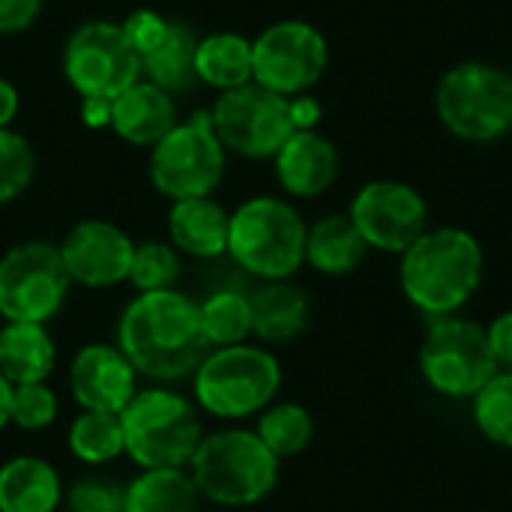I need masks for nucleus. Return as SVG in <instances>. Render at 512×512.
I'll use <instances>...</instances> for the list:
<instances>
[{
    "label": "nucleus",
    "mask_w": 512,
    "mask_h": 512,
    "mask_svg": "<svg viewBox=\"0 0 512 512\" xmlns=\"http://www.w3.org/2000/svg\"><path fill=\"white\" fill-rule=\"evenodd\" d=\"M282 462L264 447L255 429L228 426L201 438L189 477L198 495L219 507H255L279 486Z\"/></svg>",
    "instance_id": "3"
},
{
    "label": "nucleus",
    "mask_w": 512,
    "mask_h": 512,
    "mask_svg": "<svg viewBox=\"0 0 512 512\" xmlns=\"http://www.w3.org/2000/svg\"><path fill=\"white\" fill-rule=\"evenodd\" d=\"M369 255L366 240L348 213H330L309 225L306 234V264L321 276H348Z\"/></svg>",
    "instance_id": "23"
},
{
    "label": "nucleus",
    "mask_w": 512,
    "mask_h": 512,
    "mask_svg": "<svg viewBox=\"0 0 512 512\" xmlns=\"http://www.w3.org/2000/svg\"><path fill=\"white\" fill-rule=\"evenodd\" d=\"M327 63V36L300 18L276 21L252 39V81L288 99L309 93L324 78Z\"/></svg>",
    "instance_id": "12"
},
{
    "label": "nucleus",
    "mask_w": 512,
    "mask_h": 512,
    "mask_svg": "<svg viewBox=\"0 0 512 512\" xmlns=\"http://www.w3.org/2000/svg\"><path fill=\"white\" fill-rule=\"evenodd\" d=\"M114 345L156 384L189 378L210 351L201 339L198 303L177 288L135 294L120 312Z\"/></svg>",
    "instance_id": "1"
},
{
    "label": "nucleus",
    "mask_w": 512,
    "mask_h": 512,
    "mask_svg": "<svg viewBox=\"0 0 512 512\" xmlns=\"http://www.w3.org/2000/svg\"><path fill=\"white\" fill-rule=\"evenodd\" d=\"M291 117H294V129H315L318 117H321V108L309 93H303V96L291 99Z\"/></svg>",
    "instance_id": "38"
},
{
    "label": "nucleus",
    "mask_w": 512,
    "mask_h": 512,
    "mask_svg": "<svg viewBox=\"0 0 512 512\" xmlns=\"http://www.w3.org/2000/svg\"><path fill=\"white\" fill-rule=\"evenodd\" d=\"M228 225L231 213L213 195L171 201L168 243L189 258H222L228 255Z\"/></svg>",
    "instance_id": "19"
},
{
    "label": "nucleus",
    "mask_w": 512,
    "mask_h": 512,
    "mask_svg": "<svg viewBox=\"0 0 512 512\" xmlns=\"http://www.w3.org/2000/svg\"><path fill=\"white\" fill-rule=\"evenodd\" d=\"M69 512H123V486L108 477H81L63 492Z\"/></svg>",
    "instance_id": "34"
},
{
    "label": "nucleus",
    "mask_w": 512,
    "mask_h": 512,
    "mask_svg": "<svg viewBox=\"0 0 512 512\" xmlns=\"http://www.w3.org/2000/svg\"><path fill=\"white\" fill-rule=\"evenodd\" d=\"M57 252L72 285L102 291L129 279L135 243L114 222L84 219L72 225V231L63 237Z\"/></svg>",
    "instance_id": "15"
},
{
    "label": "nucleus",
    "mask_w": 512,
    "mask_h": 512,
    "mask_svg": "<svg viewBox=\"0 0 512 512\" xmlns=\"http://www.w3.org/2000/svg\"><path fill=\"white\" fill-rule=\"evenodd\" d=\"M120 27H123L129 45L135 48V54H138V60H141V57H144L147 51H153V48L159 45V39L165 36L168 18L159 15V12H153V9H135V12H129V15L120 21Z\"/></svg>",
    "instance_id": "35"
},
{
    "label": "nucleus",
    "mask_w": 512,
    "mask_h": 512,
    "mask_svg": "<svg viewBox=\"0 0 512 512\" xmlns=\"http://www.w3.org/2000/svg\"><path fill=\"white\" fill-rule=\"evenodd\" d=\"M177 123H180V117H177L174 96L168 90L150 84L147 78H138L111 102V129L132 147L150 150Z\"/></svg>",
    "instance_id": "18"
},
{
    "label": "nucleus",
    "mask_w": 512,
    "mask_h": 512,
    "mask_svg": "<svg viewBox=\"0 0 512 512\" xmlns=\"http://www.w3.org/2000/svg\"><path fill=\"white\" fill-rule=\"evenodd\" d=\"M345 213L366 246L384 255H402L429 228V204L420 189L405 180L363 183Z\"/></svg>",
    "instance_id": "14"
},
{
    "label": "nucleus",
    "mask_w": 512,
    "mask_h": 512,
    "mask_svg": "<svg viewBox=\"0 0 512 512\" xmlns=\"http://www.w3.org/2000/svg\"><path fill=\"white\" fill-rule=\"evenodd\" d=\"M282 390V363L264 345L210 348L192 372V396L198 411L240 423L258 417Z\"/></svg>",
    "instance_id": "4"
},
{
    "label": "nucleus",
    "mask_w": 512,
    "mask_h": 512,
    "mask_svg": "<svg viewBox=\"0 0 512 512\" xmlns=\"http://www.w3.org/2000/svg\"><path fill=\"white\" fill-rule=\"evenodd\" d=\"M177 279H180V252L168 240H144V243H135L132 267H129V279L126 282L138 294L174 288Z\"/></svg>",
    "instance_id": "31"
},
{
    "label": "nucleus",
    "mask_w": 512,
    "mask_h": 512,
    "mask_svg": "<svg viewBox=\"0 0 512 512\" xmlns=\"http://www.w3.org/2000/svg\"><path fill=\"white\" fill-rule=\"evenodd\" d=\"M255 435L279 459L300 456L315 438V420L300 402H273L255 417Z\"/></svg>",
    "instance_id": "28"
},
{
    "label": "nucleus",
    "mask_w": 512,
    "mask_h": 512,
    "mask_svg": "<svg viewBox=\"0 0 512 512\" xmlns=\"http://www.w3.org/2000/svg\"><path fill=\"white\" fill-rule=\"evenodd\" d=\"M198 327L207 348L243 345L252 336V300L243 291L222 288L198 303Z\"/></svg>",
    "instance_id": "27"
},
{
    "label": "nucleus",
    "mask_w": 512,
    "mask_h": 512,
    "mask_svg": "<svg viewBox=\"0 0 512 512\" xmlns=\"http://www.w3.org/2000/svg\"><path fill=\"white\" fill-rule=\"evenodd\" d=\"M198 504L186 468H147L123 486V512H198Z\"/></svg>",
    "instance_id": "26"
},
{
    "label": "nucleus",
    "mask_w": 512,
    "mask_h": 512,
    "mask_svg": "<svg viewBox=\"0 0 512 512\" xmlns=\"http://www.w3.org/2000/svg\"><path fill=\"white\" fill-rule=\"evenodd\" d=\"M486 327V339H489V348H492V357L498 363V369L512 372V309L495 315Z\"/></svg>",
    "instance_id": "37"
},
{
    "label": "nucleus",
    "mask_w": 512,
    "mask_h": 512,
    "mask_svg": "<svg viewBox=\"0 0 512 512\" xmlns=\"http://www.w3.org/2000/svg\"><path fill=\"white\" fill-rule=\"evenodd\" d=\"M111 102L114 99H81V117H84V126L90 129H102V126H111Z\"/></svg>",
    "instance_id": "39"
},
{
    "label": "nucleus",
    "mask_w": 512,
    "mask_h": 512,
    "mask_svg": "<svg viewBox=\"0 0 512 512\" xmlns=\"http://www.w3.org/2000/svg\"><path fill=\"white\" fill-rule=\"evenodd\" d=\"M435 114L462 141H498L512 132V72L465 60L447 69L435 90Z\"/></svg>",
    "instance_id": "7"
},
{
    "label": "nucleus",
    "mask_w": 512,
    "mask_h": 512,
    "mask_svg": "<svg viewBox=\"0 0 512 512\" xmlns=\"http://www.w3.org/2000/svg\"><path fill=\"white\" fill-rule=\"evenodd\" d=\"M69 390L81 411L120 414L138 393V372L117 345L90 342L69 363Z\"/></svg>",
    "instance_id": "16"
},
{
    "label": "nucleus",
    "mask_w": 512,
    "mask_h": 512,
    "mask_svg": "<svg viewBox=\"0 0 512 512\" xmlns=\"http://www.w3.org/2000/svg\"><path fill=\"white\" fill-rule=\"evenodd\" d=\"M309 225L300 210L276 195L246 198L228 225V255L261 282H288L306 264Z\"/></svg>",
    "instance_id": "5"
},
{
    "label": "nucleus",
    "mask_w": 512,
    "mask_h": 512,
    "mask_svg": "<svg viewBox=\"0 0 512 512\" xmlns=\"http://www.w3.org/2000/svg\"><path fill=\"white\" fill-rule=\"evenodd\" d=\"M483 270L486 252L471 231L459 225H429L399 255V288L429 321L462 315L483 285Z\"/></svg>",
    "instance_id": "2"
},
{
    "label": "nucleus",
    "mask_w": 512,
    "mask_h": 512,
    "mask_svg": "<svg viewBox=\"0 0 512 512\" xmlns=\"http://www.w3.org/2000/svg\"><path fill=\"white\" fill-rule=\"evenodd\" d=\"M339 150L318 129H294L273 156V171L285 195L318 198L339 177Z\"/></svg>",
    "instance_id": "17"
},
{
    "label": "nucleus",
    "mask_w": 512,
    "mask_h": 512,
    "mask_svg": "<svg viewBox=\"0 0 512 512\" xmlns=\"http://www.w3.org/2000/svg\"><path fill=\"white\" fill-rule=\"evenodd\" d=\"M42 3H45V0H42Z\"/></svg>",
    "instance_id": "42"
},
{
    "label": "nucleus",
    "mask_w": 512,
    "mask_h": 512,
    "mask_svg": "<svg viewBox=\"0 0 512 512\" xmlns=\"http://www.w3.org/2000/svg\"><path fill=\"white\" fill-rule=\"evenodd\" d=\"M210 123L222 147L243 159H273L294 132L291 99L255 81L219 93L210 105Z\"/></svg>",
    "instance_id": "11"
},
{
    "label": "nucleus",
    "mask_w": 512,
    "mask_h": 512,
    "mask_svg": "<svg viewBox=\"0 0 512 512\" xmlns=\"http://www.w3.org/2000/svg\"><path fill=\"white\" fill-rule=\"evenodd\" d=\"M501 372L486 327L465 315L432 318L420 342V375L444 399L471 402L474 393Z\"/></svg>",
    "instance_id": "8"
},
{
    "label": "nucleus",
    "mask_w": 512,
    "mask_h": 512,
    "mask_svg": "<svg viewBox=\"0 0 512 512\" xmlns=\"http://www.w3.org/2000/svg\"><path fill=\"white\" fill-rule=\"evenodd\" d=\"M69 453L84 465H108L126 453L120 414L111 411H81L66 435Z\"/></svg>",
    "instance_id": "29"
},
{
    "label": "nucleus",
    "mask_w": 512,
    "mask_h": 512,
    "mask_svg": "<svg viewBox=\"0 0 512 512\" xmlns=\"http://www.w3.org/2000/svg\"><path fill=\"white\" fill-rule=\"evenodd\" d=\"M18 108H21V96H18V87L0 75V129H9L12 120L18 117Z\"/></svg>",
    "instance_id": "40"
},
{
    "label": "nucleus",
    "mask_w": 512,
    "mask_h": 512,
    "mask_svg": "<svg viewBox=\"0 0 512 512\" xmlns=\"http://www.w3.org/2000/svg\"><path fill=\"white\" fill-rule=\"evenodd\" d=\"M9 408H12V384L0 375V429L9 426Z\"/></svg>",
    "instance_id": "41"
},
{
    "label": "nucleus",
    "mask_w": 512,
    "mask_h": 512,
    "mask_svg": "<svg viewBox=\"0 0 512 512\" xmlns=\"http://www.w3.org/2000/svg\"><path fill=\"white\" fill-rule=\"evenodd\" d=\"M195 48H198V33L186 21H168V30L159 39V45L141 57V78L168 90L171 96L186 93L189 87L198 84Z\"/></svg>",
    "instance_id": "24"
},
{
    "label": "nucleus",
    "mask_w": 512,
    "mask_h": 512,
    "mask_svg": "<svg viewBox=\"0 0 512 512\" xmlns=\"http://www.w3.org/2000/svg\"><path fill=\"white\" fill-rule=\"evenodd\" d=\"M36 156L21 132L0 129V204L15 201L33 180Z\"/></svg>",
    "instance_id": "32"
},
{
    "label": "nucleus",
    "mask_w": 512,
    "mask_h": 512,
    "mask_svg": "<svg viewBox=\"0 0 512 512\" xmlns=\"http://www.w3.org/2000/svg\"><path fill=\"white\" fill-rule=\"evenodd\" d=\"M198 405L162 384L138 387L120 411L126 456L141 468H189L204 429Z\"/></svg>",
    "instance_id": "6"
},
{
    "label": "nucleus",
    "mask_w": 512,
    "mask_h": 512,
    "mask_svg": "<svg viewBox=\"0 0 512 512\" xmlns=\"http://www.w3.org/2000/svg\"><path fill=\"white\" fill-rule=\"evenodd\" d=\"M63 483L51 462L15 456L0 465V512H57Z\"/></svg>",
    "instance_id": "22"
},
{
    "label": "nucleus",
    "mask_w": 512,
    "mask_h": 512,
    "mask_svg": "<svg viewBox=\"0 0 512 512\" xmlns=\"http://www.w3.org/2000/svg\"><path fill=\"white\" fill-rule=\"evenodd\" d=\"M60 414L57 393L48 384H21L12 387V408H9V423L24 429V432H39L48 429Z\"/></svg>",
    "instance_id": "33"
},
{
    "label": "nucleus",
    "mask_w": 512,
    "mask_h": 512,
    "mask_svg": "<svg viewBox=\"0 0 512 512\" xmlns=\"http://www.w3.org/2000/svg\"><path fill=\"white\" fill-rule=\"evenodd\" d=\"M69 276L54 243L27 240L0 258V318L48 324L69 297Z\"/></svg>",
    "instance_id": "10"
},
{
    "label": "nucleus",
    "mask_w": 512,
    "mask_h": 512,
    "mask_svg": "<svg viewBox=\"0 0 512 512\" xmlns=\"http://www.w3.org/2000/svg\"><path fill=\"white\" fill-rule=\"evenodd\" d=\"M57 363V345L45 324L6 321L0 327V375L12 384H45Z\"/></svg>",
    "instance_id": "21"
},
{
    "label": "nucleus",
    "mask_w": 512,
    "mask_h": 512,
    "mask_svg": "<svg viewBox=\"0 0 512 512\" xmlns=\"http://www.w3.org/2000/svg\"><path fill=\"white\" fill-rule=\"evenodd\" d=\"M477 432L495 447L512 450V372H495L471 399Z\"/></svg>",
    "instance_id": "30"
},
{
    "label": "nucleus",
    "mask_w": 512,
    "mask_h": 512,
    "mask_svg": "<svg viewBox=\"0 0 512 512\" xmlns=\"http://www.w3.org/2000/svg\"><path fill=\"white\" fill-rule=\"evenodd\" d=\"M252 300V336L267 345L294 342L312 318V306L303 288L288 282H264Z\"/></svg>",
    "instance_id": "20"
},
{
    "label": "nucleus",
    "mask_w": 512,
    "mask_h": 512,
    "mask_svg": "<svg viewBox=\"0 0 512 512\" xmlns=\"http://www.w3.org/2000/svg\"><path fill=\"white\" fill-rule=\"evenodd\" d=\"M63 75L81 99H114L141 78V60L117 21H84L63 45Z\"/></svg>",
    "instance_id": "13"
},
{
    "label": "nucleus",
    "mask_w": 512,
    "mask_h": 512,
    "mask_svg": "<svg viewBox=\"0 0 512 512\" xmlns=\"http://www.w3.org/2000/svg\"><path fill=\"white\" fill-rule=\"evenodd\" d=\"M228 150L213 132L210 111L180 120L162 141L150 147V183L171 201L213 195L225 177Z\"/></svg>",
    "instance_id": "9"
},
{
    "label": "nucleus",
    "mask_w": 512,
    "mask_h": 512,
    "mask_svg": "<svg viewBox=\"0 0 512 512\" xmlns=\"http://www.w3.org/2000/svg\"><path fill=\"white\" fill-rule=\"evenodd\" d=\"M42 12V0H0V36L24 33Z\"/></svg>",
    "instance_id": "36"
},
{
    "label": "nucleus",
    "mask_w": 512,
    "mask_h": 512,
    "mask_svg": "<svg viewBox=\"0 0 512 512\" xmlns=\"http://www.w3.org/2000/svg\"><path fill=\"white\" fill-rule=\"evenodd\" d=\"M195 78L219 93L243 87L252 81V39L219 30L210 36H198L195 48Z\"/></svg>",
    "instance_id": "25"
}]
</instances>
